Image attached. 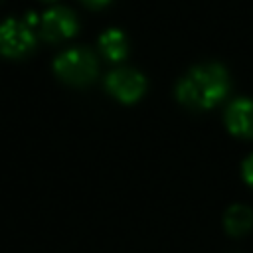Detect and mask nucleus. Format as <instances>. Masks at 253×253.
I'll return each instance as SVG.
<instances>
[{"label": "nucleus", "instance_id": "7", "mask_svg": "<svg viewBox=\"0 0 253 253\" xmlns=\"http://www.w3.org/2000/svg\"><path fill=\"white\" fill-rule=\"evenodd\" d=\"M223 223H225L227 233H231V235H243L253 225V213H251V210L247 206L237 204V206H231L225 211Z\"/></svg>", "mask_w": 253, "mask_h": 253}, {"label": "nucleus", "instance_id": "2", "mask_svg": "<svg viewBox=\"0 0 253 253\" xmlns=\"http://www.w3.org/2000/svg\"><path fill=\"white\" fill-rule=\"evenodd\" d=\"M53 69L59 79L69 85H87L97 75V59L85 47H73L57 55Z\"/></svg>", "mask_w": 253, "mask_h": 253}, {"label": "nucleus", "instance_id": "10", "mask_svg": "<svg viewBox=\"0 0 253 253\" xmlns=\"http://www.w3.org/2000/svg\"><path fill=\"white\" fill-rule=\"evenodd\" d=\"M81 2H85V4H87V6H91V8H101V6L109 4L111 0H81Z\"/></svg>", "mask_w": 253, "mask_h": 253}, {"label": "nucleus", "instance_id": "4", "mask_svg": "<svg viewBox=\"0 0 253 253\" xmlns=\"http://www.w3.org/2000/svg\"><path fill=\"white\" fill-rule=\"evenodd\" d=\"M107 91L121 103H134L146 89V79L134 69H115L107 75Z\"/></svg>", "mask_w": 253, "mask_h": 253}, {"label": "nucleus", "instance_id": "3", "mask_svg": "<svg viewBox=\"0 0 253 253\" xmlns=\"http://www.w3.org/2000/svg\"><path fill=\"white\" fill-rule=\"evenodd\" d=\"M36 43V36L28 24L18 20H6L0 24V53L6 57H20L28 53Z\"/></svg>", "mask_w": 253, "mask_h": 253}, {"label": "nucleus", "instance_id": "11", "mask_svg": "<svg viewBox=\"0 0 253 253\" xmlns=\"http://www.w3.org/2000/svg\"><path fill=\"white\" fill-rule=\"evenodd\" d=\"M0 2H2V0H0Z\"/></svg>", "mask_w": 253, "mask_h": 253}, {"label": "nucleus", "instance_id": "5", "mask_svg": "<svg viewBox=\"0 0 253 253\" xmlns=\"http://www.w3.org/2000/svg\"><path fill=\"white\" fill-rule=\"evenodd\" d=\"M38 24H40L42 38L47 40V42H59V40L71 38L75 34V30H77L75 16L69 10H65V8H51V10H47Z\"/></svg>", "mask_w": 253, "mask_h": 253}, {"label": "nucleus", "instance_id": "1", "mask_svg": "<svg viewBox=\"0 0 253 253\" xmlns=\"http://www.w3.org/2000/svg\"><path fill=\"white\" fill-rule=\"evenodd\" d=\"M229 89L227 71L219 63H202L192 67L178 83L176 97L182 105L204 111L219 103Z\"/></svg>", "mask_w": 253, "mask_h": 253}, {"label": "nucleus", "instance_id": "6", "mask_svg": "<svg viewBox=\"0 0 253 253\" xmlns=\"http://www.w3.org/2000/svg\"><path fill=\"white\" fill-rule=\"evenodd\" d=\"M225 125L231 134L241 138H253V101H233L225 111Z\"/></svg>", "mask_w": 253, "mask_h": 253}, {"label": "nucleus", "instance_id": "8", "mask_svg": "<svg viewBox=\"0 0 253 253\" xmlns=\"http://www.w3.org/2000/svg\"><path fill=\"white\" fill-rule=\"evenodd\" d=\"M99 47L103 51V55H107L111 61H119L126 55V38L121 30H107L101 38H99Z\"/></svg>", "mask_w": 253, "mask_h": 253}, {"label": "nucleus", "instance_id": "9", "mask_svg": "<svg viewBox=\"0 0 253 253\" xmlns=\"http://www.w3.org/2000/svg\"><path fill=\"white\" fill-rule=\"evenodd\" d=\"M243 178L249 186H253V154L247 156L245 162H243Z\"/></svg>", "mask_w": 253, "mask_h": 253}]
</instances>
